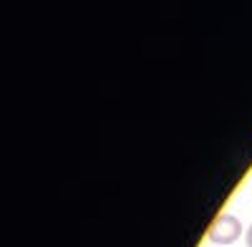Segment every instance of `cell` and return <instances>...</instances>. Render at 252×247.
Returning a JSON list of instances; mask_svg holds the SVG:
<instances>
[{
	"label": "cell",
	"mask_w": 252,
	"mask_h": 247,
	"mask_svg": "<svg viewBox=\"0 0 252 247\" xmlns=\"http://www.w3.org/2000/svg\"><path fill=\"white\" fill-rule=\"evenodd\" d=\"M242 235V224L235 215H220L215 222H212V227H209L207 237L212 240L215 245L220 247H227V245H232L235 240H240Z\"/></svg>",
	"instance_id": "obj_1"
},
{
	"label": "cell",
	"mask_w": 252,
	"mask_h": 247,
	"mask_svg": "<svg viewBox=\"0 0 252 247\" xmlns=\"http://www.w3.org/2000/svg\"><path fill=\"white\" fill-rule=\"evenodd\" d=\"M215 247H220V245H215Z\"/></svg>",
	"instance_id": "obj_3"
},
{
	"label": "cell",
	"mask_w": 252,
	"mask_h": 247,
	"mask_svg": "<svg viewBox=\"0 0 252 247\" xmlns=\"http://www.w3.org/2000/svg\"><path fill=\"white\" fill-rule=\"evenodd\" d=\"M245 242H247V247H252V224H250L247 232H245Z\"/></svg>",
	"instance_id": "obj_2"
}]
</instances>
